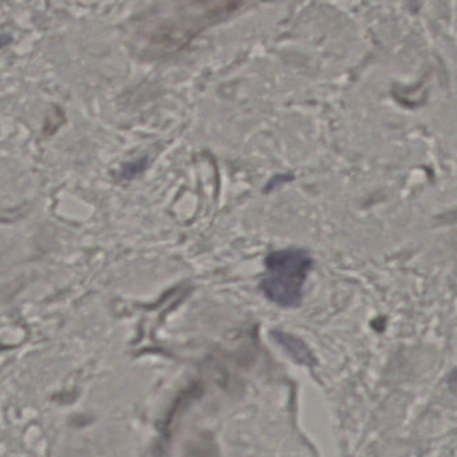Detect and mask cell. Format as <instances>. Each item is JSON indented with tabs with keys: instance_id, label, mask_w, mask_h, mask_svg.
Here are the masks:
<instances>
[{
	"instance_id": "cell-1",
	"label": "cell",
	"mask_w": 457,
	"mask_h": 457,
	"mask_svg": "<svg viewBox=\"0 0 457 457\" xmlns=\"http://www.w3.org/2000/svg\"><path fill=\"white\" fill-rule=\"evenodd\" d=\"M311 266L310 256L302 249L274 251L266 260L267 272L259 283V289L282 308L298 306L302 302L303 285Z\"/></svg>"
},
{
	"instance_id": "cell-2",
	"label": "cell",
	"mask_w": 457,
	"mask_h": 457,
	"mask_svg": "<svg viewBox=\"0 0 457 457\" xmlns=\"http://www.w3.org/2000/svg\"><path fill=\"white\" fill-rule=\"evenodd\" d=\"M274 337L276 338V341L293 356L294 360H296L298 363L305 364V365H315V363H316L315 357L312 356L310 349L302 340L294 337L291 334L283 333V332H274Z\"/></svg>"
},
{
	"instance_id": "cell-3",
	"label": "cell",
	"mask_w": 457,
	"mask_h": 457,
	"mask_svg": "<svg viewBox=\"0 0 457 457\" xmlns=\"http://www.w3.org/2000/svg\"><path fill=\"white\" fill-rule=\"evenodd\" d=\"M145 167H147V158L134 160V162H131V163L125 165L124 172H122V176H125V178H131V176H137V174H140L141 172H144Z\"/></svg>"
}]
</instances>
